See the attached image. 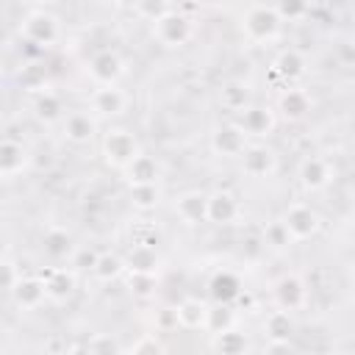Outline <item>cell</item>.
<instances>
[{
    "instance_id": "cell-1",
    "label": "cell",
    "mask_w": 355,
    "mask_h": 355,
    "mask_svg": "<svg viewBox=\"0 0 355 355\" xmlns=\"http://www.w3.org/2000/svg\"><path fill=\"white\" fill-rule=\"evenodd\" d=\"M280 31H283V19L275 11V6L255 3L241 14V33L252 44H269L280 36Z\"/></svg>"
},
{
    "instance_id": "cell-2",
    "label": "cell",
    "mask_w": 355,
    "mask_h": 355,
    "mask_svg": "<svg viewBox=\"0 0 355 355\" xmlns=\"http://www.w3.org/2000/svg\"><path fill=\"white\" fill-rule=\"evenodd\" d=\"M100 153H103V161H105L108 166H114V169L122 172V169L141 153V144H139V139L133 136V130L114 125V128H108V130L103 133V139H100Z\"/></svg>"
},
{
    "instance_id": "cell-3",
    "label": "cell",
    "mask_w": 355,
    "mask_h": 355,
    "mask_svg": "<svg viewBox=\"0 0 355 355\" xmlns=\"http://www.w3.org/2000/svg\"><path fill=\"white\" fill-rule=\"evenodd\" d=\"M19 36L25 42H33V44L47 50V47H53L61 39V22H58V17L53 11L39 6V8H31L19 19Z\"/></svg>"
},
{
    "instance_id": "cell-4",
    "label": "cell",
    "mask_w": 355,
    "mask_h": 355,
    "mask_svg": "<svg viewBox=\"0 0 355 355\" xmlns=\"http://www.w3.org/2000/svg\"><path fill=\"white\" fill-rule=\"evenodd\" d=\"M150 33L161 47H183L194 36V22L183 11H169L153 22Z\"/></svg>"
},
{
    "instance_id": "cell-5",
    "label": "cell",
    "mask_w": 355,
    "mask_h": 355,
    "mask_svg": "<svg viewBox=\"0 0 355 355\" xmlns=\"http://www.w3.org/2000/svg\"><path fill=\"white\" fill-rule=\"evenodd\" d=\"M250 144V136L244 133V128L236 122V119H227V122H219L214 125V130L208 133V147L214 155L219 158H239Z\"/></svg>"
},
{
    "instance_id": "cell-6",
    "label": "cell",
    "mask_w": 355,
    "mask_h": 355,
    "mask_svg": "<svg viewBox=\"0 0 355 355\" xmlns=\"http://www.w3.org/2000/svg\"><path fill=\"white\" fill-rule=\"evenodd\" d=\"M86 75L94 86H116L125 78V58L116 50H97L86 61Z\"/></svg>"
},
{
    "instance_id": "cell-7",
    "label": "cell",
    "mask_w": 355,
    "mask_h": 355,
    "mask_svg": "<svg viewBox=\"0 0 355 355\" xmlns=\"http://www.w3.org/2000/svg\"><path fill=\"white\" fill-rule=\"evenodd\" d=\"M280 219L286 222V227H288V233H291L294 241H308V239H313L322 230V216L308 202H291L283 211Z\"/></svg>"
},
{
    "instance_id": "cell-8",
    "label": "cell",
    "mask_w": 355,
    "mask_h": 355,
    "mask_svg": "<svg viewBox=\"0 0 355 355\" xmlns=\"http://www.w3.org/2000/svg\"><path fill=\"white\" fill-rule=\"evenodd\" d=\"M241 172L252 180H266L277 172V153L263 141H250L247 150L239 155Z\"/></svg>"
},
{
    "instance_id": "cell-9",
    "label": "cell",
    "mask_w": 355,
    "mask_h": 355,
    "mask_svg": "<svg viewBox=\"0 0 355 355\" xmlns=\"http://www.w3.org/2000/svg\"><path fill=\"white\" fill-rule=\"evenodd\" d=\"M128 103L130 97L116 86H94L92 94H89V111L97 116V119H116L128 111Z\"/></svg>"
},
{
    "instance_id": "cell-10",
    "label": "cell",
    "mask_w": 355,
    "mask_h": 355,
    "mask_svg": "<svg viewBox=\"0 0 355 355\" xmlns=\"http://www.w3.org/2000/svg\"><path fill=\"white\" fill-rule=\"evenodd\" d=\"M297 178L305 191H324L336 178V166L324 155H305L297 166Z\"/></svg>"
},
{
    "instance_id": "cell-11",
    "label": "cell",
    "mask_w": 355,
    "mask_h": 355,
    "mask_svg": "<svg viewBox=\"0 0 355 355\" xmlns=\"http://www.w3.org/2000/svg\"><path fill=\"white\" fill-rule=\"evenodd\" d=\"M272 297H275V305L277 308H286L291 313L302 311L308 305V286L300 275H283L275 280L272 286Z\"/></svg>"
},
{
    "instance_id": "cell-12",
    "label": "cell",
    "mask_w": 355,
    "mask_h": 355,
    "mask_svg": "<svg viewBox=\"0 0 355 355\" xmlns=\"http://www.w3.org/2000/svg\"><path fill=\"white\" fill-rule=\"evenodd\" d=\"M97 125H100V119H97L89 108H78V111H69V114L64 116L61 133H64V139H67L69 144L83 147V144H89V141L94 139Z\"/></svg>"
},
{
    "instance_id": "cell-13",
    "label": "cell",
    "mask_w": 355,
    "mask_h": 355,
    "mask_svg": "<svg viewBox=\"0 0 355 355\" xmlns=\"http://www.w3.org/2000/svg\"><path fill=\"white\" fill-rule=\"evenodd\" d=\"M172 211L183 225H202L208 222V191L200 189H189L180 191L172 200Z\"/></svg>"
},
{
    "instance_id": "cell-14",
    "label": "cell",
    "mask_w": 355,
    "mask_h": 355,
    "mask_svg": "<svg viewBox=\"0 0 355 355\" xmlns=\"http://www.w3.org/2000/svg\"><path fill=\"white\" fill-rule=\"evenodd\" d=\"M294 330H297V324H294L291 311H286V308L269 311L266 319H263V333H266V338H269L266 349H272V352H275V349H288Z\"/></svg>"
},
{
    "instance_id": "cell-15",
    "label": "cell",
    "mask_w": 355,
    "mask_h": 355,
    "mask_svg": "<svg viewBox=\"0 0 355 355\" xmlns=\"http://www.w3.org/2000/svg\"><path fill=\"white\" fill-rule=\"evenodd\" d=\"M236 122L244 128V133H247L250 139L261 141V139H266V136L275 130V122H277V116H275V111H272L269 105H258V103H250L244 111H239V119H236Z\"/></svg>"
},
{
    "instance_id": "cell-16",
    "label": "cell",
    "mask_w": 355,
    "mask_h": 355,
    "mask_svg": "<svg viewBox=\"0 0 355 355\" xmlns=\"http://www.w3.org/2000/svg\"><path fill=\"white\" fill-rule=\"evenodd\" d=\"M8 297H11L14 305L22 308V311H36V308L44 305V300H50L42 275H22L19 283L14 286V291H11Z\"/></svg>"
},
{
    "instance_id": "cell-17",
    "label": "cell",
    "mask_w": 355,
    "mask_h": 355,
    "mask_svg": "<svg viewBox=\"0 0 355 355\" xmlns=\"http://www.w3.org/2000/svg\"><path fill=\"white\" fill-rule=\"evenodd\" d=\"M28 164H31L28 147H25L22 141L6 136V139L0 141V175H3V180L19 178V175L28 169Z\"/></svg>"
},
{
    "instance_id": "cell-18",
    "label": "cell",
    "mask_w": 355,
    "mask_h": 355,
    "mask_svg": "<svg viewBox=\"0 0 355 355\" xmlns=\"http://www.w3.org/2000/svg\"><path fill=\"white\" fill-rule=\"evenodd\" d=\"M241 216V202L233 191L227 189H216L208 191V222L211 225H233Z\"/></svg>"
},
{
    "instance_id": "cell-19",
    "label": "cell",
    "mask_w": 355,
    "mask_h": 355,
    "mask_svg": "<svg viewBox=\"0 0 355 355\" xmlns=\"http://www.w3.org/2000/svg\"><path fill=\"white\" fill-rule=\"evenodd\" d=\"M208 297L214 302H225V305H233L244 297V286H241V277L233 272V269H216L208 280Z\"/></svg>"
},
{
    "instance_id": "cell-20",
    "label": "cell",
    "mask_w": 355,
    "mask_h": 355,
    "mask_svg": "<svg viewBox=\"0 0 355 355\" xmlns=\"http://www.w3.org/2000/svg\"><path fill=\"white\" fill-rule=\"evenodd\" d=\"M31 111H33L36 122H42V125H55V122H64V116H67L61 94L50 86L31 94Z\"/></svg>"
},
{
    "instance_id": "cell-21",
    "label": "cell",
    "mask_w": 355,
    "mask_h": 355,
    "mask_svg": "<svg viewBox=\"0 0 355 355\" xmlns=\"http://www.w3.org/2000/svg\"><path fill=\"white\" fill-rule=\"evenodd\" d=\"M78 244L72 239V233L61 225H50L44 233H42V252L50 258V261H72Z\"/></svg>"
},
{
    "instance_id": "cell-22",
    "label": "cell",
    "mask_w": 355,
    "mask_h": 355,
    "mask_svg": "<svg viewBox=\"0 0 355 355\" xmlns=\"http://www.w3.org/2000/svg\"><path fill=\"white\" fill-rule=\"evenodd\" d=\"M44 286H47V297L53 302H64L75 294L78 288V275H75V266H50L44 275Z\"/></svg>"
},
{
    "instance_id": "cell-23",
    "label": "cell",
    "mask_w": 355,
    "mask_h": 355,
    "mask_svg": "<svg viewBox=\"0 0 355 355\" xmlns=\"http://www.w3.org/2000/svg\"><path fill=\"white\" fill-rule=\"evenodd\" d=\"M311 105H313L311 94H308L305 89H300V86H288V89H283L280 97H277V114H280L286 122H300V119H305L308 111H311Z\"/></svg>"
},
{
    "instance_id": "cell-24",
    "label": "cell",
    "mask_w": 355,
    "mask_h": 355,
    "mask_svg": "<svg viewBox=\"0 0 355 355\" xmlns=\"http://www.w3.org/2000/svg\"><path fill=\"white\" fill-rule=\"evenodd\" d=\"M272 72H275L280 80L294 83V80H300V78L308 72V58H305L297 47H283V50L275 55V61H272Z\"/></svg>"
},
{
    "instance_id": "cell-25",
    "label": "cell",
    "mask_w": 355,
    "mask_h": 355,
    "mask_svg": "<svg viewBox=\"0 0 355 355\" xmlns=\"http://www.w3.org/2000/svg\"><path fill=\"white\" fill-rule=\"evenodd\" d=\"M122 178H125V183L128 186H139V183H158V178H161V164H158V158L155 155H150V153H139L125 169H122Z\"/></svg>"
},
{
    "instance_id": "cell-26",
    "label": "cell",
    "mask_w": 355,
    "mask_h": 355,
    "mask_svg": "<svg viewBox=\"0 0 355 355\" xmlns=\"http://www.w3.org/2000/svg\"><path fill=\"white\" fill-rule=\"evenodd\" d=\"M175 311H178V327H183V330H205L211 305L205 300H200V297H183L175 305Z\"/></svg>"
},
{
    "instance_id": "cell-27",
    "label": "cell",
    "mask_w": 355,
    "mask_h": 355,
    "mask_svg": "<svg viewBox=\"0 0 355 355\" xmlns=\"http://www.w3.org/2000/svg\"><path fill=\"white\" fill-rule=\"evenodd\" d=\"M125 266H128V272H153V275H158L161 255H158L155 244H150V241H136V244H130L128 252H125Z\"/></svg>"
},
{
    "instance_id": "cell-28",
    "label": "cell",
    "mask_w": 355,
    "mask_h": 355,
    "mask_svg": "<svg viewBox=\"0 0 355 355\" xmlns=\"http://www.w3.org/2000/svg\"><path fill=\"white\" fill-rule=\"evenodd\" d=\"M125 272H128L125 255H116V252H111V250H103V252L97 255L94 269H92L94 280H100V283H114V280H119Z\"/></svg>"
},
{
    "instance_id": "cell-29",
    "label": "cell",
    "mask_w": 355,
    "mask_h": 355,
    "mask_svg": "<svg viewBox=\"0 0 355 355\" xmlns=\"http://www.w3.org/2000/svg\"><path fill=\"white\" fill-rule=\"evenodd\" d=\"M219 103L227 108V111H244L250 103H252V92H250V86L244 83V80H227V83H222V89H219Z\"/></svg>"
},
{
    "instance_id": "cell-30",
    "label": "cell",
    "mask_w": 355,
    "mask_h": 355,
    "mask_svg": "<svg viewBox=\"0 0 355 355\" xmlns=\"http://www.w3.org/2000/svg\"><path fill=\"white\" fill-rule=\"evenodd\" d=\"M211 349L214 352H222V355H244L250 349V338L244 333H239L236 324H233V327H227L222 333H214Z\"/></svg>"
},
{
    "instance_id": "cell-31",
    "label": "cell",
    "mask_w": 355,
    "mask_h": 355,
    "mask_svg": "<svg viewBox=\"0 0 355 355\" xmlns=\"http://www.w3.org/2000/svg\"><path fill=\"white\" fill-rule=\"evenodd\" d=\"M128 200L136 211L150 214L161 205V189L158 183H139V186H128Z\"/></svg>"
},
{
    "instance_id": "cell-32",
    "label": "cell",
    "mask_w": 355,
    "mask_h": 355,
    "mask_svg": "<svg viewBox=\"0 0 355 355\" xmlns=\"http://www.w3.org/2000/svg\"><path fill=\"white\" fill-rule=\"evenodd\" d=\"M291 244H297V241L291 239V233H288L283 219H272L269 225H263V247L280 252V250H288Z\"/></svg>"
},
{
    "instance_id": "cell-33",
    "label": "cell",
    "mask_w": 355,
    "mask_h": 355,
    "mask_svg": "<svg viewBox=\"0 0 355 355\" xmlns=\"http://www.w3.org/2000/svg\"><path fill=\"white\" fill-rule=\"evenodd\" d=\"M236 324V311L233 305H225V302H214L211 311H208V324H205V333H222L227 327Z\"/></svg>"
},
{
    "instance_id": "cell-34",
    "label": "cell",
    "mask_w": 355,
    "mask_h": 355,
    "mask_svg": "<svg viewBox=\"0 0 355 355\" xmlns=\"http://www.w3.org/2000/svg\"><path fill=\"white\" fill-rule=\"evenodd\" d=\"M17 80H19V86H22L25 92L36 94V92L47 89V69L39 67V64H25V67L17 72Z\"/></svg>"
},
{
    "instance_id": "cell-35",
    "label": "cell",
    "mask_w": 355,
    "mask_h": 355,
    "mask_svg": "<svg viewBox=\"0 0 355 355\" xmlns=\"http://www.w3.org/2000/svg\"><path fill=\"white\" fill-rule=\"evenodd\" d=\"M272 6L283 22H302L311 14V0H275Z\"/></svg>"
},
{
    "instance_id": "cell-36",
    "label": "cell",
    "mask_w": 355,
    "mask_h": 355,
    "mask_svg": "<svg viewBox=\"0 0 355 355\" xmlns=\"http://www.w3.org/2000/svg\"><path fill=\"white\" fill-rule=\"evenodd\" d=\"M133 8H136V14H139L141 19H147V22L153 25V22L161 19L164 14L175 11V0H139Z\"/></svg>"
},
{
    "instance_id": "cell-37",
    "label": "cell",
    "mask_w": 355,
    "mask_h": 355,
    "mask_svg": "<svg viewBox=\"0 0 355 355\" xmlns=\"http://www.w3.org/2000/svg\"><path fill=\"white\" fill-rule=\"evenodd\" d=\"M125 277H128V288L136 294V297H141V300H147V297H153V291H155V277L158 275H153V272H125Z\"/></svg>"
},
{
    "instance_id": "cell-38",
    "label": "cell",
    "mask_w": 355,
    "mask_h": 355,
    "mask_svg": "<svg viewBox=\"0 0 355 355\" xmlns=\"http://www.w3.org/2000/svg\"><path fill=\"white\" fill-rule=\"evenodd\" d=\"M0 269H3V277H0V283H3V291L6 294H11L14 291V286L19 283V277H22V269L17 266V261L6 252L3 255V261H0Z\"/></svg>"
},
{
    "instance_id": "cell-39",
    "label": "cell",
    "mask_w": 355,
    "mask_h": 355,
    "mask_svg": "<svg viewBox=\"0 0 355 355\" xmlns=\"http://www.w3.org/2000/svg\"><path fill=\"white\" fill-rule=\"evenodd\" d=\"M97 255H100L97 250H86V247H78L69 263H72L75 269H89V272H92V269H94V263H97Z\"/></svg>"
},
{
    "instance_id": "cell-40",
    "label": "cell",
    "mask_w": 355,
    "mask_h": 355,
    "mask_svg": "<svg viewBox=\"0 0 355 355\" xmlns=\"http://www.w3.org/2000/svg\"><path fill=\"white\" fill-rule=\"evenodd\" d=\"M86 349H89V352H116L119 344L111 341V338H94V341L86 344Z\"/></svg>"
},
{
    "instance_id": "cell-41",
    "label": "cell",
    "mask_w": 355,
    "mask_h": 355,
    "mask_svg": "<svg viewBox=\"0 0 355 355\" xmlns=\"http://www.w3.org/2000/svg\"><path fill=\"white\" fill-rule=\"evenodd\" d=\"M130 349H133V352H144V349H150V352H161L164 347H161L155 338H141V341H139V344H133Z\"/></svg>"
},
{
    "instance_id": "cell-42",
    "label": "cell",
    "mask_w": 355,
    "mask_h": 355,
    "mask_svg": "<svg viewBox=\"0 0 355 355\" xmlns=\"http://www.w3.org/2000/svg\"><path fill=\"white\" fill-rule=\"evenodd\" d=\"M114 3H116V6H130V8H133L139 0H114Z\"/></svg>"
},
{
    "instance_id": "cell-43",
    "label": "cell",
    "mask_w": 355,
    "mask_h": 355,
    "mask_svg": "<svg viewBox=\"0 0 355 355\" xmlns=\"http://www.w3.org/2000/svg\"><path fill=\"white\" fill-rule=\"evenodd\" d=\"M31 3H36V6H47V3H53V0H31Z\"/></svg>"
},
{
    "instance_id": "cell-44",
    "label": "cell",
    "mask_w": 355,
    "mask_h": 355,
    "mask_svg": "<svg viewBox=\"0 0 355 355\" xmlns=\"http://www.w3.org/2000/svg\"><path fill=\"white\" fill-rule=\"evenodd\" d=\"M352 236H355V222H352Z\"/></svg>"
}]
</instances>
